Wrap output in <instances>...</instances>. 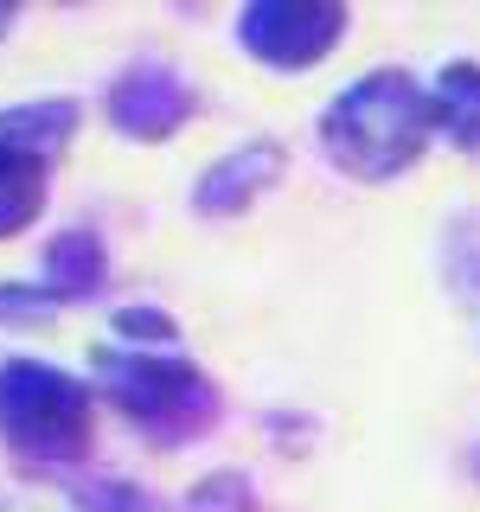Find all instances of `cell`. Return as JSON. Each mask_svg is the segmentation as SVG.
Returning a JSON list of instances; mask_svg holds the SVG:
<instances>
[{
	"instance_id": "7",
	"label": "cell",
	"mask_w": 480,
	"mask_h": 512,
	"mask_svg": "<svg viewBox=\"0 0 480 512\" xmlns=\"http://www.w3.org/2000/svg\"><path fill=\"white\" fill-rule=\"evenodd\" d=\"M39 288L58 301V308H77V301H96L109 288V244L96 224H64L39 244Z\"/></svg>"
},
{
	"instance_id": "1",
	"label": "cell",
	"mask_w": 480,
	"mask_h": 512,
	"mask_svg": "<svg viewBox=\"0 0 480 512\" xmlns=\"http://www.w3.org/2000/svg\"><path fill=\"white\" fill-rule=\"evenodd\" d=\"M320 154H327L333 173L359 186H384L404 180L416 160L429 154V90L423 77L397 71V64H378V71H359L340 96H327L314 122Z\"/></svg>"
},
{
	"instance_id": "13",
	"label": "cell",
	"mask_w": 480,
	"mask_h": 512,
	"mask_svg": "<svg viewBox=\"0 0 480 512\" xmlns=\"http://www.w3.org/2000/svg\"><path fill=\"white\" fill-rule=\"evenodd\" d=\"M263 500H256V480L244 468H212V474H199L186 487V500L180 512H256Z\"/></svg>"
},
{
	"instance_id": "10",
	"label": "cell",
	"mask_w": 480,
	"mask_h": 512,
	"mask_svg": "<svg viewBox=\"0 0 480 512\" xmlns=\"http://www.w3.org/2000/svg\"><path fill=\"white\" fill-rule=\"evenodd\" d=\"M45 199H52V167L0 148V244H7V237H26L32 224L45 218Z\"/></svg>"
},
{
	"instance_id": "4",
	"label": "cell",
	"mask_w": 480,
	"mask_h": 512,
	"mask_svg": "<svg viewBox=\"0 0 480 512\" xmlns=\"http://www.w3.org/2000/svg\"><path fill=\"white\" fill-rule=\"evenodd\" d=\"M346 32H352V13L340 0H250L231 20V39L244 45V58L282 77L327 64Z\"/></svg>"
},
{
	"instance_id": "5",
	"label": "cell",
	"mask_w": 480,
	"mask_h": 512,
	"mask_svg": "<svg viewBox=\"0 0 480 512\" xmlns=\"http://www.w3.org/2000/svg\"><path fill=\"white\" fill-rule=\"evenodd\" d=\"M199 116V90L167 58H128L103 90V122L122 141H173Z\"/></svg>"
},
{
	"instance_id": "15",
	"label": "cell",
	"mask_w": 480,
	"mask_h": 512,
	"mask_svg": "<svg viewBox=\"0 0 480 512\" xmlns=\"http://www.w3.org/2000/svg\"><path fill=\"white\" fill-rule=\"evenodd\" d=\"M448 282H455V295L480 314V231L474 224H455V231H448Z\"/></svg>"
},
{
	"instance_id": "14",
	"label": "cell",
	"mask_w": 480,
	"mask_h": 512,
	"mask_svg": "<svg viewBox=\"0 0 480 512\" xmlns=\"http://www.w3.org/2000/svg\"><path fill=\"white\" fill-rule=\"evenodd\" d=\"M64 308L39 282H0V333H45Z\"/></svg>"
},
{
	"instance_id": "12",
	"label": "cell",
	"mask_w": 480,
	"mask_h": 512,
	"mask_svg": "<svg viewBox=\"0 0 480 512\" xmlns=\"http://www.w3.org/2000/svg\"><path fill=\"white\" fill-rule=\"evenodd\" d=\"M109 333H116V346H135V352H173L180 346V320H173L167 308H154V301H128V308H116Z\"/></svg>"
},
{
	"instance_id": "9",
	"label": "cell",
	"mask_w": 480,
	"mask_h": 512,
	"mask_svg": "<svg viewBox=\"0 0 480 512\" xmlns=\"http://www.w3.org/2000/svg\"><path fill=\"white\" fill-rule=\"evenodd\" d=\"M423 90H429V135H442L455 154L480 160V64L455 58Z\"/></svg>"
},
{
	"instance_id": "2",
	"label": "cell",
	"mask_w": 480,
	"mask_h": 512,
	"mask_svg": "<svg viewBox=\"0 0 480 512\" xmlns=\"http://www.w3.org/2000/svg\"><path fill=\"white\" fill-rule=\"evenodd\" d=\"M90 391L135 429V442H148L154 455H180L199 448L224 423V397L218 384L173 352H135V346H96L90 352Z\"/></svg>"
},
{
	"instance_id": "8",
	"label": "cell",
	"mask_w": 480,
	"mask_h": 512,
	"mask_svg": "<svg viewBox=\"0 0 480 512\" xmlns=\"http://www.w3.org/2000/svg\"><path fill=\"white\" fill-rule=\"evenodd\" d=\"M77 128H84V103L77 96H26V103L0 109V148L58 167L64 148L77 141Z\"/></svg>"
},
{
	"instance_id": "16",
	"label": "cell",
	"mask_w": 480,
	"mask_h": 512,
	"mask_svg": "<svg viewBox=\"0 0 480 512\" xmlns=\"http://www.w3.org/2000/svg\"><path fill=\"white\" fill-rule=\"evenodd\" d=\"M7 32H13V7H7V0H0V39H7Z\"/></svg>"
},
{
	"instance_id": "3",
	"label": "cell",
	"mask_w": 480,
	"mask_h": 512,
	"mask_svg": "<svg viewBox=\"0 0 480 512\" xmlns=\"http://www.w3.org/2000/svg\"><path fill=\"white\" fill-rule=\"evenodd\" d=\"M0 448L39 480H77L96 455V391L52 359H0Z\"/></svg>"
},
{
	"instance_id": "11",
	"label": "cell",
	"mask_w": 480,
	"mask_h": 512,
	"mask_svg": "<svg viewBox=\"0 0 480 512\" xmlns=\"http://www.w3.org/2000/svg\"><path fill=\"white\" fill-rule=\"evenodd\" d=\"M64 500H71L77 512H154V493L141 487V480L128 474H77L64 480Z\"/></svg>"
},
{
	"instance_id": "17",
	"label": "cell",
	"mask_w": 480,
	"mask_h": 512,
	"mask_svg": "<svg viewBox=\"0 0 480 512\" xmlns=\"http://www.w3.org/2000/svg\"><path fill=\"white\" fill-rule=\"evenodd\" d=\"M468 468H474V480H480V442H474V455H468Z\"/></svg>"
},
{
	"instance_id": "6",
	"label": "cell",
	"mask_w": 480,
	"mask_h": 512,
	"mask_svg": "<svg viewBox=\"0 0 480 512\" xmlns=\"http://www.w3.org/2000/svg\"><path fill=\"white\" fill-rule=\"evenodd\" d=\"M282 173H288V148L276 135H250V141H237V148H224L212 167L192 180V212L199 218H244L263 192H276L282 186Z\"/></svg>"
}]
</instances>
